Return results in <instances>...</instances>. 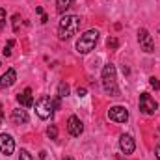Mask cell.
Returning <instances> with one entry per match:
<instances>
[{
	"instance_id": "6da1fadb",
	"label": "cell",
	"mask_w": 160,
	"mask_h": 160,
	"mask_svg": "<svg viewBox=\"0 0 160 160\" xmlns=\"http://www.w3.org/2000/svg\"><path fill=\"white\" fill-rule=\"evenodd\" d=\"M102 89L110 97H118L119 95V86H118V77H116V65H112V63H106L102 67Z\"/></svg>"
},
{
	"instance_id": "7a4b0ae2",
	"label": "cell",
	"mask_w": 160,
	"mask_h": 160,
	"mask_svg": "<svg viewBox=\"0 0 160 160\" xmlns=\"http://www.w3.org/2000/svg\"><path fill=\"white\" fill-rule=\"evenodd\" d=\"M78 26H80V17H77V15H65V17H62L60 24H58V38L63 41L73 38L77 34Z\"/></svg>"
},
{
	"instance_id": "3957f363",
	"label": "cell",
	"mask_w": 160,
	"mask_h": 160,
	"mask_svg": "<svg viewBox=\"0 0 160 160\" xmlns=\"http://www.w3.org/2000/svg\"><path fill=\"white\" fill-rule=\"evenodd\" d=\"M97 39H99V32H97V30H88V32H84L78 38V41H77V52H78V54H88L89 50H93Z\"/></svg>"
},
{
	"instance_id": "277c9868",
	"label": "cell",
	"mask_w": 160,
	"mask_h": 160,
	"mask_svg": "<svg viewBox=\"0 0 160 160\" xmlns=\"http://www.w3.org/2000/svg\"><path fill=\"white\" fill-rule=\"evenodd\" d=\"M54 108H52V99L50 97H41L36 101V114L39 116V119H48L52 116Z\"/></svg>"
},
{
	"instance_id": "5b68a950",
	"label": "cell",
	"mask_w": 160,
	"mask_h": 160,
	"mask_svg": "<svg viewBox=\"0 0 160 160\" xmlns=\"http://www.w3.org/2000/svg\"><path fill=\"white\" fill-rule=\"evenodd\" d=\"M157 108H158V104H157V101H155L149 93H142V95H140V110H142L143 114L151 116V114L157 112Z\"/></svg>"
},
{
	"instance_id": "8992f818",
	"label": "cell",
	"mask_w": 160,
	"mask_h": 160,
	"mask_svg": "<svg viewBox=\"0 0 160 160\" xmlns=\"http://www.w3.org/2000/svg\"><path fill=\"white\" fill-rule=\"evenodd\" d=\"M138 41H140V47H142L147 54L155 52V43H153V38H151V34H149L145 28H140V30H138Z\"/></svg>"
},
{
	"instance_id": "52a82bcc",
	"label": "cell",
	"mask_w": 160,
	"mask_h": 160,
	"mask_svg": "<svg viewBox=\"0 0 160 160\" xmlns=\"http://www.w3.org/2000/svg\"><path fill=\"white\" fill-rule=\"evenodd\" d=\"M13 151H15V140H13V136L11 134H0V153L2 155H6V157H9V155H13Z\"/></svg>"
},
{
	"instance_id": "ba28073f",
	"label": "cell",
	"mask_w": 160,
	"mask_h": 160,
	"mask_svg": "<svg viewBox=\"0 0 160 160\" xmlns=\"http://www.w3.org/2000/svg\"><path fill=\"white\" fill-rule=\"evenodd\" d=\"M108 118L116 123H127L128 121V110L125 106H112L108 110Z\"/></svg>"
},
{
	"instance_id": "9c48e42d",
	"label": "cell",
	"mask_w": 160,
	"mask_h": 160,
	"mask_svg": "<svg viewBox=\"0 0 160 160\" xmlns=\"http://www.w3.org/2000/svg\"><path fill=\"white\" fill-rule=\"evenodd\" d=\"M67 130H69V134H71L73 138H78L80 134L84 132V125H82V121H80L77 116H71V118L67 119Z\"/></svg>"
},
{
	"instance_id": "30bf717a",
	"label": "cell",
	"mask_w": 160,
	"mask_h": 160,
	"mask_svg": "<svg viewBox=\"0 0 160 160\" xmlns=\"http://www.w3.org/2000/svg\"><path fill=\"white\" fill-rule=\"evenodd\" d=\"M119 147H121V151H123L125 155H132L134 149H136V142H134V138H132L130 134H121Z\"/></svg>"
},
{
	"instance_id": "8fae6325",
	"label": "cell",
	"mask_w": 160,
	"mask_h": 160,
	"mask_svg": "<svg viewBox=\"0 0 160 160\" xmlns=\"http://www.w3.org/2000/svg\"><path fill=\"white\" fill-rule=\"evenodd\" d=\"M15 80H17V73H15V69H8V71L0 77V88H9V86L15 84Z\"/></svg>"
},
{
	"instance_id": "7c38bea8",
	"label": "cell",
	"mask_w": 160,
	"mask_h": 160,
	"mask_svg": "<svg viewBox=\"0 0 160 160\" xmlns=\"http://www.w3.org/2000/svg\"><path fill=\"white\" fill-rule=\"evenodd\" d=\"M11 121H13L15 125H24V123H28V114H26V110L15 108V110L11 112Z\"/></svg>"
},
{
	"instance_id": "4fadbf2b",
	"label": "cell",
	"mask_w": 160,
	"mask_h": 160,
	"mask_svg": "<svg viewBox=\"0 0 160 160\" xmlns=\"http://www.w3.org/2000/svg\"><path fill=\"white\" fill-rule=\"evenodd\" d=\"M17 101H19V104H21V106H32V104H34L32 89H30V88H26L22 93H19V95H17Z\"/></svg>"
},
{
	"instance_id": "5bb4252c",
	"label": "cell",
	"mask_w": 160,
	"mask_h": 160,
	"mask_svg": "<svg viewBox=\"0 0 160 160\" xmlns=\"http://www.w3.org/2000/svg\"><path fill=\"white\" fill-rule=\"evenodd\" d=\"M73 4H75V0H56V9H58L60 13H63V11L69 9Z\"/></svg>"
},
{
	"instance_id": "9a60e30c",
	"label": "cell",
	"mask_w": 160,
	"mask_h": 160,
	"mask_svg": "<svg viewBox=\"0 0 160 160\" xmlns=\"http://www.w3.org/2000/svg\"><path fill=\"white\" fill-rule=\"evenodd\" d=\"M69 91H71L69 84H65V82H60V84H58V97H60V99L67 97V95H69Z\"/></svg>"
},
{
	"instance_id": "2e32d148",
	"label": "cell",
	"mask_w": 160,
	"mask_h": 160,
	"mask_svg": "<svg viewBox=\"0 0 160 160\" xmlns=\"http://www.w3.org/2000/svg\"><path fill=\"white\" fill-rule=\"evenodd\" d=\"M47 136H48L50 140H56V138H58V127H56V125H50V127L47 128Z\"/></svg>"
},
{
	"instance_id": "e0dca14e",
	"label": "cell",
	"mask_w": 160,
	"mask_h": 160,
	"mask_svg": "<svg viewBox=\"0 0 160 160\" xmlns=\"http://www.w3.org/2000/svg\"><path fill=\"white\" fill-rule=\"evenodd\" d=\"M106 45H108V48L116 50V48L119 47V41H118V38H108V41H106Z\"/></svg>"
},
{
	"instance_id": "ac0fdd59",
	"label": "cell",
	"mask_w": 160,
	"mask_h": 160,
	"mask_svg": "<svg viewBox=\"0 0 160 160\" xmlns=\"http://www.w3.org/2000/svg\"><path fill=\"white\" fill-rule=\"evenodd\" d=\"M13 45H15V41H13V39H9V41H8V45L4 47L2 54H4V56H11V47H13Z\"/></svg>"
},
{
	"instance_id": "d6986e66",
	"label": "cell",
	"mask_w": 160,
	"mask_h": 160,
	"mask_svg": "<svg viewBox=\"0 0 160 160\" xmlns=\"http://www.w3.org/2000/svg\"><path fill=\"white\" fill-rule=\"evenodd\" d=\"M19 160H34V158H32V155H30L26 149H21V153H19Z\"/></svg>"
},
{
	"instance_id": "ffe728a7",
	"label": "cell",
	"mask_w": 160,
	"mask_h": 160,
	"mask_svg": "<svg viewBox=\"0 0 160 160\" xmlns=\"http://www.w3.org/2000/svg\"><path fill=\"white\" fill-rule=\"evenodd\" d=\"M19 21H21V15H13V32H19Z\"/></svg>"
},
{
	"instance_id": "44dd1931",
	"label": "cell",
	"mask_w": 160,
	"mask_h": 160,
	"mask_svg": "<svg viewBox=\"0 0 160 160\" xmlns=\"http://www.w3.org/2000/svg\"><path fill=\"white\" fill-rule=\"evenodd\" d=\"M149 84H151V88H155V89H158V88H160L158 78H155V77H151V78H149Z\"/></svg>"
},
{
	"instance_id": "7402d4cb",
	"label": "cell",
	"mask_w": 160,
	"mask_h": 160,
	"mask_svg": "<svg viewBox=\"0 0 160 160\" xmlns=\"http://www.w3.org/2000/svg\"><path fill=\"white\" fill-rule=\"evenodd\" d=\"M86 93H88L86 88H78V89H77V95H78V97H86Z\"/></svg>"
},
{
	"instance_id": "603a6c76",
	"label": "cell",
	"mask_w": 160,
	"mask_h": 160,
	"mask_svg": "<svg viewBox=\"0 0 160 160\" xmlns=\"http://www.w3.org/2000/svg\"><path fill=\"white\" fill-rule=\"evenodd\" d=\"M52 108L54 110H60V97L58 99H52Z\"/></svg>"
},
{
	"instance_id": "cb8c5ba5",
	"label": "cell",
	"mask_w": 160,
	"mask_h": 160,
	"mask_svg": "<svg viewBox=\"0 0 160 160\" xmlns=\"http://www.w3.org/2000/svg\"><path fill=\"white\" fill-rule=\"evenodd\" d=\"M155 155H157V158L160 160V145H157V147H155Z\"/></svg>"
},
{
	"instance_id": "d4e9b609",
	"label": "cell",
	"mask_w": 160,
	"mask_h": 160,
	"mask_svg": "<svg viewBox=\"0 0 160 160\" xmlns=\"http://www.w3.org/2000/svg\"><path fill=\"white\" fill-rule=\"evenodd\" d=\"M47 21H48V17H47V15L43 13V15H41V22H47Z\"/></svg>"
},
{
	"instance_id": "484cf974",
	"label": "cell",
	"mask_w": 160,
	"mask_h": 160,
	"mask_svg": "<svg viewBox=\"0 0 160 160\" xmlns=\"http://www.w3.org/2000/svg\"><path fill=\"white\" fill-rule=\"evenodd\" d=\"M4 15H6V9H4V8H0V17H4Z\"/></svg>"
},
{
	"instance_id": "4316f807",
	"label": "cell",
	"mask_w": 160,
	"mask_h": 160,
	"mask_svg": "<svg viewBox=\"0 0 160 160\" xmlns=\"http://www.w3.org/2000/svg\"><path fill=\"white\" fill-rule=\"evenodd\" d=\"M2 118H4V114H2V106H0V123H2Z\"/></svg>"
},
{
	"instance_id": "83f0119b",
	"label": "cell",
	"mask_w": 160,
	"mask_h": 160,
	"mask_svg": "<svg viewBox=\"0 0 160 160\" xmlns=\"http://www.w3.org/2000/svg\"><path fill=\"white\" fill-rule=\"evenodd\" d=\"M63 160H73V158H69V157H67V158H63Z\"/></svg>"
}]
</instances>
